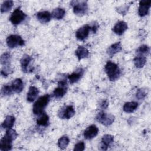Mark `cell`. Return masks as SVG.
Returning a JSON list of instances; mask_svg holds the SVG:
<instances>
[{
	"instance_id": "ba28073f",
	"label": "cell",
	"mask_w": 151,
	"mask_h": 151,
	"mask_svg": "<svg viewBox=\"0 0 151 151\" xmlns=\"http://www.w3.org/2000/svg\"><path fill=\"white\" fill-rule=\"evenodd\" d=\"M75 114V110L73 106L69 105L62 108L58 112V116L61 119H69Z\"/></svg>"
},
{
	"instance_id": "8992f818",
	"label": "cell",
	"mask_w": 151,
	"mask_h": 151,
	"mask_svg": "<svg viewBox=\"0 0 151 151\" xmlns=\"http://www.w3.org/2000/svg\"><path fill=\"white\" fill-rule=\"evenodd\" d=\"M73 6V12L77 15H84L88 9L87 1H73L71 3Z\"/></svg>"
},
{
	"instance_id": "5b68a950",
	"label": "cell",
	"mask_w": 151,
	"mask_h": 151,
	"mask_svg": "<svg viewBox=\"0 0 151 151\" xmlns=\"http://www.w3.org/2000/svg\"><path fill=\"white\" fill-rule=\"evenodd\" d=\"M6 41L7 45L11 48H16L19 46H23L25 44V42L22 37L16 34H12L8 36Z\"/></svg>"
},
{
	"instance_id": "9a60e30c",
	"label": "cell",
	"mask_w": 151,
	"mask_h": 151,
	"mask_svg": "<svg viewBox=\"0 0 151 151\" xmlns=\"http://www.w3.org/2000/svg\"><path fill=\"white\" fill-rule=\"evenodd\" d=\"M36 17L41 23L46 24L50 21L51 14L48 11H43L38 12L36 15Z\"/></svg>"
},
{
	"instance_id": "44dd1931",
	"label": "cell",
	"mask_w": 151,
	"mask_h": 151,
	"mask_svg": "<svg viewBox=\"0 0 151 151\" xmlns=\"http://www.w3.org/2000/svg\"><path fill=\"white\" fill-rule=\"evenodd\" d=\"M75 54L78 58V60L87 58L89 55L88 50L85 47L80 46L75 51Z\"/></svg>"
},
{
	"instance_id": "4dcf8cb0",
	"label": "cell",
	"mask_w": 151,
	"mask_h": 151,
	"mask_svg": "<svg viewBox=\"0 0 151 151\" xmlns=\"http://www.w3.org/2000/svg\"><path fill=\"white\" fill-rule=\"evenodd\" d=\"M17 133L15 130L11 129H8L6 131L5 136H6L7 137L10 139L11 140H14L17 137Z\"/></svg>"
},
{
	"instance_id": "3957f363",
	"label": "cell",
	"mask_w": 151,
	"mask_h": 151,
	"mask_svg": "<svg viewBox=\"0 0 151 151\" xmlns=\"http://www.w3.org/2000/svg\"><path fill=\"white\" fill-rule=\"evenodd\" d=\"M114 119L115 117L113 114L104 111L99 112L96 117V119L98 122L106 126L111 125L114 121Z\"/></svg>"
},
{
	"instance_id": "f546056e",
	"label": "cell",
	"mask_w": 151,
	"mask_h": 151,
	"mask_svg": "<svg viewBox=\"0 0 151 151\" xmlns=\"http://www.w3.org/2000/svg\"><path fill=\"white\" fill-rule=\"evenodd\" d=\"M150 51V48L148 45H140L139 48L137 50L136 52L139 55H143L145 54H149Z\"/></svg>"
},
{
	"instance_id": "52a82bcc",
	"label": "cell",
	"mask_w": 151,
	"mask_h": 151,
	"mask_svg": "<svg viewBox=\"0 0 151 151\" xmlns=\"http://www.w3.org/2000/svg\"><path fill=\"white\" fill-rule=\"evenodd\" d=\"M11 55L8 52H4L1 57V63L3 65V69L1 71V74L4 76H7L10 70Z\"/></svg>"
},
{
	"instance_id": "8fae6325",
	"label": "cell",
	"mask_w": 151,
	"mask_h": 151,
	"mask_svg": "<svg viewBox=\"0 0 151 151\" xmlns=\"http://www.w3.org/2000/svg\"><path fill=\"white\" fill-rule=\"evenodd\" d=\"M99 133L98 127L92 124L88 126L84 132V137L87 140H91L95 137Z\"/></svg>"
},
{
	"instance_id": "7c38bea8",
	"label": "cell",
	"mask_w": 151,
	"mask_h": 151,
	"mask_svg": "<svg viewBox=\"0 0 151 151\" xmlns=\"http://www.w3.org/2000/svg\"><path fill=\"white\" fill-rule=\"evenodd\" d=\"M151 5V1H141L139 2L138 14L140 17H144L148 14Z\"/></svg>"
},
{
	"instance_id": "d4e9b609",
	"label": "cell",
	"mask_w": 151,
	"mask_h": 151,
	"mask_svg": "<svg viewBox=\"0 0 151 151\" xmlns=\"http://www.w3.org/2000/svg\"><path fill=\"white\" fill-rule=\"evenodd\" d=\"M137 107L138 103L137 102H127L124 104L123 109L126 113H132L137 108Z\"/></svg>"
},
{
	"instance_id": "4fadbf2b",
	"label": "cell",
	"mask_w": 151,
	"mask_h": 151,
	"mask_svg": "<svg viewBox=\"0 0 151 151\" xmlns=\"http://www.w3.org/2000/svg\"><path fill=\"white\" fill-rule=\"evenodd\" d=\"M114 141V136L110 134H105L101 139V143L99 149L103 150H106L108 147Z\"/></svg>"
},
{
	"instance_id": "836d02e7",
	"label": "cell",
	"mask_w": 151,
	"mask_h": 151,
	"mask_svg": "<svg viewBox=\"0 0 151 151\" xmlns=\"http://www.w3.org/2000/svg\"><path fill=\"white\" fill-rule=\"evenodd\" d=\"M84 149H85V143L83 142H80L75 145L74 150L83 151V150H84Z\"/></svg>"
},
{
	"instance_id": "9c48e42d",
	"label": "cell",
	"mask_w": 151,
	"mask_h": 151,
	"mask_svg": "<svg viewBox=\"0 0 151 151\" xmlns=\"http://www.w3.org/2000/svg\"><path fill=\"white\" fill-rule=\"evenodd\" d=\"M67 82L65 81H61L58 83V86L53 91V95L55 98L60 99L63 97L67 92Z\"/></svg>"
},
{
	"instance_id": "d6986e66",
	"label": "cell",
	"mask_w": 151,
	"mask_h": 151,
	"mask_svg": "<svg viewBox=\"0 0 151 151\" xmlns=\"http://www.w3.org/2000/svg\"><path fill=\"white\" fill-rule=\"evenodd\" d=\"M38 94H39L38 89L34 86H31L29 88V90L27 93V101L29 102L34 101L37 97Z\"/></svg>"
},
{
	"instance_id": "d6a6232c",
	"label": "cell",
	"mask_w": 151,
	"mask_h": 151,
	"mask_svg": "<svg viewBox=\"0 0 151 151\" xmlns=\"http://www.w3.org/2000/svg\"><path fill=\"white\" fill-rule=\"evenodd\" d=\"M146 95H147V92L146 91V90L143 88H140L137 91L136 97L139 100H142V99H144L146 96Z\"/></svg>"
},
{
	"instance_id": "83f0119b",
	"label": "cell",
	"mask_w": 151,
	"mask_h": 151,
	"mask_svg": "<svg viewBox=\"0 0 151 151\" xmlns=\"http://www.w3.org/2000/svg\"><path fill=\"white\" fill-rule=\"evenodd\" d=\"M69 142L70 140L68 137L66 136H63L58 140V146L61 149H64L67 147Z\"/></svg>"
},
{
	"instance_id": "2e32d148",
	"label": "cell",
	"mask_w": 151,
	"mask_h": 151,
	"mask_svg": "<svg viewBox=\"0 0 151 151\" xmlns=\"http://www.w3.org/2000/svg\"><path fill=\"white\" fill-rule=\"evenodd\" d=\"M12 140L4 135L0 141V150L2 151L11 150L12 148Z\"/></svg>"
},
{
	"instance_id": "e0dca14e",
	"label": "cell",
	"mask_w": 151,
	"mask_h": 151,
	"mask_svg": "<svg viewBox=\"0 0 151 151\" xmlns=\"http://www.w3.org/2000/svg\"><path fill=\"white\" fill-rule=\"evenodd\" d=\"M11 87L13 92L16 93H21L24 88L23 82L21 78H17L12 81L11 84Z\"/></svg>"
},
{
	"instance_id": "603a6c76",
	"label": "cell",
	"mask_w": 151,
	"mask_h": 151,
	"mask_svg": "<svg viewBox=\"0 0 151 151\" xmlns=\"http://www.w3.org/2000/svg\"><path fill=\"white\" fill-rule=\"evenodd\" d=\"M15 121V118L13 116H7L3 123L1 124V127L4 129H11Z\"/></svg>"
},
{
	"instance_id": "277c9868",
	"label": "cell",
	"mask_w": 151,
	"mask_h": 151,
	"mask_svg": "<svg viewBox=\"0 0 151 151\" xmlns=\"http://www.w3.org/2000/svg\"><path fill=\"white\" fill-rule=\"evenodd\" d=\"M27 17V15L19 8H16L9 17L11 22L14 25H18L21 23Z\"/></svg>"
},
{
	"instance_id": "5bb4252c",
	"label": "cell",
	"mask_w": 151,
	"mask_h": 151,
	"mask_svg": "<svg viewBox=\"0 0 151 151\" xmlns=\"http://www.w3.org/2000/svg\"><path fill=\"white\" fill-rule=\"evenodd\" d=\"M127 28L128 26L126 22L121 21L116 23V24L113 28V31L117 35H121L127 29Z\"/></svg>"
},
{
	"instance_id": "30bf717a",
	"label": "cell",
	"mask_w": 151,
	"mask_h": 151,
	"mask_svg": "<svg viewBox=\"0 0 151 151\" xmlns=\"http://www.w3.org/2000/svg\"><path fill=\"white\" fill-rule=\"evenodd\" d=\"M91 27L89 25H85L80 28L76 32V36L77 40L80 41H83L85 40L89 34Z\"/></svg>"
},
{
	"instance_id": "7a4b0ae2",
	"label": "cell",
	"mask_w": 151,
	"mask_h": 151,
	"mask_svg": "<svg viewBox=\"0 0 151 151\" xmlns=\"http://www.w3.org/2000/svg\"><path fill=\"white\" fill-rule=\"evenodd\" d=\"M104 70L110 81L116 80L120 75V70L118 65L111 61H107L104 67Z\"/></svg>"
},
{
	"instance_id": "ac0fdd59",
	"label": "cell",
	"mask_w": 151,
	"mask_h": 151,
	"mask_svg": "<svg viewBox=\"0 0 151 151\" xmlns=\"http://www.w3.org/2000/svg\"><path fill=\"white\" fill-rule=\"evenodd\" d=\"M84 73V70L82 68H79L76 71L68 76V78L71 84H74L77 82L82 77Z\"/></svg>"
},
{
	"instance_id": "cb8c5ba5",
	"label": "cell",
	"mask_w": 151,
	"mask_h": 151,
	"mask_svg": "<svg viewBox=\"0 0 151 151\" xmlns=\"http://www.w3.org/2000/svg\"><path fill=\"white\" fill-rule=\"evenodd\" d=\"M39 117L37 120V123L41 126H47L49 123V117L44 112L39 115Z\"/></svg>"
},
{
	"instance_id": "484cf974",
	"label": "cell",
	"mask_w": 151,
	"mask_h": 151,
	"mask_svg": "<svg viewBox=\"0 0 151 151\" xmlns=\"http://www.w3.org/2000/svg\"><path fill=\"white\" fill-rule=\"evenodd\" d=\"M65 14V11L63 8H57L52 11L51 16L52 18L56 19H61L64 17Z\"/></svg>"
},
{
	"instance_id": "e575fe53",
	"label": "cell",
	"mask_w": 151,
	"mask_h": 151,
	"mask_svg": "<svg viewBox=\"0 0 151 151\" xmlns=\"http://www.w3.org/2000/svg\"><path fill=\"white\" fill-rule=\"evenodd\" d=\"M109 105V102L107 101V100H103L102 102H101V107L103 108V109H106L107 107Z\"/></svg>"
},
{
	"instance_id": "6da1fadb",
	"label": "cell",
	"mask_w": 151,
	"mask_h": 151,
	"mask_svg": "<svg viewBox=\"0 0 151 151\" xmlns=\"http://www.w3.org/2000/svg\"><path fill=\"white\" fill-rule=\"evenodd\" d=\"M50 96L45 94L40 97L33 104L32 111L35 115H40L44 112V110L50 101Z\"/></svg>"
},
{
	"instance_id": "f1b7e54d",
	"label": "cell",
	"mask_w": 151,
	"mask_h": 151,
	"mask_svg": "<svg viewBox=\"0 0 151 151\" xmlns=\"http://www.w3.org/2000/svg\"><path fill=\"white\" fill-rule=\"evenodd\" d=\"M13 6L12 1H4L1 6V12L2 13L10 11Z\"/></svg>"
},
{
	"instance_id": "ffe728a7",
	"label": "cell",
	"mask_w": 151,
	"mask_h": 151,
	"mask_svg": "<svg viewBox=\"0 0 151 151\" xmlns=\"http://www.w3.org/2000/svg\"><path fill=\"white\" fill-rule=\"evenodd\" d=\"M122 45L120 42H118L116 43H114L112 44L111 46L109 47L107 49V52L108 55L110 57H113L114 54H116L117 52H119L122 50Z\"/></svg>"
},
{
	"instance_id": "4316f807",
	"label": "cell",
	"mask_w": 151,
	"mask_h": 151,
	"mask_svg": "<svg viewBox=\"0 0 151 151\" xmlns=\"http://www.w3.org/2000/svg\"><path fill=\"white\" fill-rule=\"evenodd\" d=\"M133 61L135 66L137 68H142L145 65L146 59V57L143 55H139L134 58Z\"/></svg>"
},
{
	"instance_id": "1f68e13d",
	"label": "cell",
	"mask_w": 151,
	"mask_h": 151,
	"mask_svg": "<svg viewBox=\"0 0 151 151\" xmlns=\"http://www.w3.org/2000/svg\"><path fill=\"white\" fill-rule=\"evenodd\" d=\"M13 92L11 86L4 85L1 88V94L4 96H8L11 94Z\"/></svg>"
},
{
	"instance_id": "7402d4cb",
	"label": "cell",
	"mask_w": 151,
	"mask_h": 151,
	"mask_svg": "<svg viewBox=\"0 0 151 151\" xmlns=\"http://www.w3.org/2000/svg\"><path fill=\"white\" fill-rule=\"evenodd\" d=\"M31 57L28 55H24L23 57L21 58L20 63H21V68L23 72L27 73L28 72V67L30 63V61H31Z\"/></svg>"
}]
</instances>
